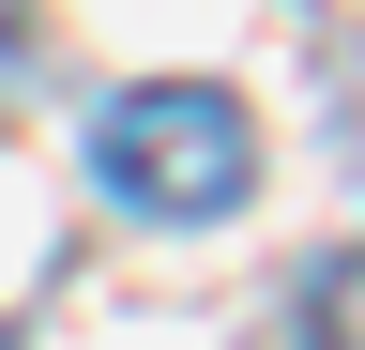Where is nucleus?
I'll return each mask as SVG.
<instances>
[{"label":"nucleus","mask_w":365,"mask_h":350,"mask_svg":"<svg viewBox=\"0 0 365 350\" xmlns=\"http://www.w3.org/2000/svg\"><path fill=\"white\" fill-rule=\"evenodd\" d=\"M91 183L153 229H228L259 198V122L213 76H137V92L91 107Z\"/></svg>","instance_id":"1"},{"label":"nucleus","mask_w":365,"mask_h":350,"mask_svg":"<svg viewBox=\"0 0 365 350\" xmlns=\"http://www.w3.org/2000/svg\"><path fill=\"white\" fill-rule=\"evenodd\" d=\"M319 350H365V259L319 274Z\"/></svg>","instance_id":"2"}]
</instances>
